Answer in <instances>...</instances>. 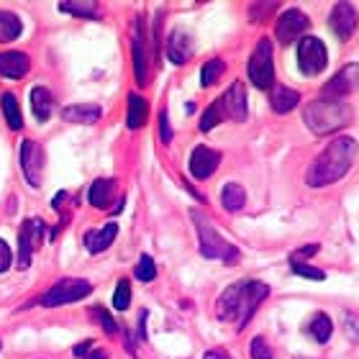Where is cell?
<instances>
[{"label":"cell","mask_w":359,"mask_h":359,"mask_svg":"<svg viewBox=\"0 0 359 359\" xmlns=\"http://www.w3.org/2000/svg\"><path fill=\"white\" fill-rule=\"evenodd\" d=\"M224 105H221V100H216V103H210L208 108H205V113H203L201 118V131H210L213 126H218L221 121H224Z\"/></svg>","instance_id":"28"},{"label":"cell","mask_w":359,"mask_h":359,"mask_svg":"<svg viewBox=\"0 0 359 359\" xmlns=\"http://www.w3.org/2000/svg\"><path fill=\"white\" fill-rule=\"evenodd\" d=\"M11 264H13V252H11V247H8L6 241L0 239V275L6 269H11Z\"/></svg>","instance_id":"36"},{"label":"cell","mask_w":359,"mask_h":359,"mask_svg":"<svg viewBox=\"0 0 359 359\" xmlns=\"http://www.w3.org/2000/svg\"><path fill=\"white\" fill-rule=\"evenodd\" d=\"M218 165H221V154L208 149V147H195L190 154V175L195 180H208L216 172Z\"/></svg>","instance_id":"13"},{"label":"cell","mask_w":359,"mask_h":359,"mask_svg":"<svg viewBox=\"0 0 359 359\" xmlns=\"http://www.w3.org/2000/svg\"><path fill=\"white\" fill-rule=\"evenodd\" d=\"M269 295V285L247 280V283H233L229 285L216 303L218 321H233L236 329H244L255 311L264 303Z\"/></svg>","instance_id":"2"},{"label":"cell","mask_w":359,"mask_h":359,"mask_svg":"<svg viewBox=\"0 0 359 359\" xmlns=\"http://www.w3.org/2000/svg\"><path fill=\"white\" fill-rule=\"evenodd\" d=\"M31 111H34V118H36L39 123L49 121V116H52V111H54L52 90L44 88V85H34V88H31Z\"/></svg>","instance_id":"17"},{"label":"cell","mask_w":359,"mask_h":359,"mask_svg":"<svg viewBox=\"0 0 359 359\" xmlns=\"http://www.w3.org/2000/svg\"><path fill=\"white\" fill-rule=\"evenodd\" d=\"M90 349H93V341H83V344H77L75 349H72V354H75V357H85Z\"/></svg>","instance_id":"42"},{"label":"cell","mask_w":359,"mask_h":359,"mask_svg":"<svg viewBox=\"0 0 359 359\" xmlns=\"http://www.w3.org/2000/svg\"><path fill=\"white\" fill-rule=\"evenodd\" d=\"M344 323H346V331H349V339H352V341H359V321H357V316H346Z\"/></svg>","instance_id":"39"},{"label":"cell","mask_w":359,"mask_h":359,"mask_svg":"<svg viewBox=\"0 0 359 359\" xmlns=\"http://www.w3.org/2000/svg\"><path fill=\"white\" fill-rule=\"evenodd\" d=\"M269 8H275V3H264V6H252V18H267Z\"/></svg>","instance_id":"40"},{"label":"cell","mask_w":359,"mask_h":359,"mask_svg":"<svg viewBox=\"0 0 359 359\" xmlns=\"http://www.w3.org/2000/svg\"><path fill=\"white\" fill-rule=\"evenodd\" d=\"M329 65V54H326V46H323L321 39L316 36H303L298 46V67L300 72H306L308 77L323 72Z\"/></svg>","instance_id":"7"},{"label":"cell","mask_w":359,"mask_h":359,"mask_svg":"<svg viewBox=\"0 0 359 359\" xmlns=\"http://www.w3.org/2000/svg\"><path fill=\"white\" fill-rule=\"evenodd\" d=\"M249 80L259 90H269L275 85V65H272V41L259 39L255 54L249 60Z\"/></svg>","instance_id":"6"},{"label":"cell","mask_w":359,"mask_h":359,"mask_svg":"<svg viewBox=\"0 0 359 359\" xmlns=\"http://www.w3.org/2000/svg\"><path fill=\"white\" fill-rule=\"evenodd\" d=\"M306 331L318 341V344H326L331 339V334H334V323H331V318L326 313H316L313 318H311V323L306 326Z\"/></svg>","instance_id":"25"},{"label":"cell","mask_w":359,"mask_h":359,"mask_svg":"<svg viewBox=\"0 0 359 359\" xmlns=\"http://www.w3.org/2000/svg\"><path fill=\"white\" fill-rule=\"evenodd\" d=\"M159 134H162V142L165 144H170L172 142V128H170V118H167V111H162L159 113Z\"/></svg>","instance_id":"38"},{"label":"cell","mask_w":359,"mask_h":359,"mask_svg":"<svg viewBox=\"0 0 359 359\" xmlns=\"http://www.w3.org/2000/svg\"><path fill=\"white\" fill-rule=\"evenodd\" d=\"M113 198H116V180L100 177L90 185V193H88L90 205H95V208H108Z\"/></svg>","instance_id":"21"},{"label":"cell","mask_w":359,"mask_h":359,"mask_svg":"<svg viewBox=\"0 0 359 359\" xmlns=\"http://www.w3.org/2000/svg\"><path fill=\"white\" fill-rule=\"evenodd\" d=\"M311 29V21H308V15L298 8H287L283 15H280V21L275 26V34H277V41L280 44H292L295 39H303L306 36V31Z\"/></svg>","instance_id":"8"},{"label":"cell","mask_w":359,"mask_h":359,"mask_svg":"<svg viewBox=\"0 0 359 359\" xmlns=\"http://www.w3.org/2000/svg\"><path fill=\"white\" fill-rule=\"evenodd\" d=\"M144 323H147V311H142V321H139V339L147 341V331H144Z\"/></svg>","instance_id":"44"},{"label":"cell","mask_w":359,"mask_h":359,"mask_svg":"<svg viewBox=\"0 0 359 359\" xmlns=\"http://www.w3.org/2000/svg\"><path fill=\"white\" fill-rule=\"evenodd\" d=\"M147 113H149V105H147V100H144L142 95H131L128 97V116H126V123L128 128H142L144 123H147Z\"/></svg>","instance_id":"23"},{"label":"cell","mask_w":359,"mask_h":359,"mask_svg":"<svg viewBox=\"0 0 359 359\" xmlns=\"http://www.w3.org/2000/svg\"><path fill=\"white\" fill-rule=\"evenodd\" d=\"M252 359H275V354H272V349H269V344L262 337L252 339Z\"/></svg>","instance_id":"35"},{"label":"cell","mask_w":359,"mask_h":359,"mask_svg":"<svg viewBox=\"0 0 359 359\" xmlns=\"http://www.w3.org/2000/svg\"><path fill=\"white\" fill-rule=\"evenodd\" d=\"M329 26L339 39H352V34L357 31V11L352 3H337L334 11L329 15Z\"/></svg>","instance_id":"12"},{"label":"cell","mask_w":359,"mask_h":359,"mask_svg":"<svg viewBox=\"0 0 359 359\" xmlns=\"http://www.w3.org/2000/svg\"><path fill=\"white\" fill-rule=\"evenodd\" d=\"M83 359H108V352H105V349H90Z\"/></svg>","instance_id":"43"},{"label":"cell","mask_w":359,"mask_h":359,"mask_svg":"<svg viewBox=\"0 0 359 359\" xmlns=\"http://www.w3.org/2000/svg\"><path fill=\"white\" fill-rule=\"evenodd\" d=\"M269 103H272V108H275L277 113H287L300 103V95L292 88H283V85H280V88H272Z\"/></svg>","instance_id":"22"},{"label":"cell","mask_w":359,"mask_h":359,"mask_svg":"<svg viewBox=\"0 0 359 359\" xmlns=\"http://www.w3.org/2000/svg\"><path fill=\"white\" fill-rule=\"evenodd\" d=\"M221 203H224L226 210L236 213V210H241L244 203H247V190L241 185H236V182H229V185H224V190H221Z\"/></svg>","instance_id":"24"},{"label":"cell","mask_w":359,"mask_h":359,"mask_svg":"<svg viewBox=\"0 0 359 359\" xmlns=\"http://www.w3.org/2000/svg\"><path fill=\"white\" fill-rule=\"evenodd\" d=\"M221 105H224V113L229 118L247 121V88H244V83H233L226 90Z\"/></svg>","instance_id":"14"},{"label":"cell","mask_w":359,"mask_h":359,"mask_svg":"<svg viewBox=\"0 0 359 359\" xmlns=\"http://www.w3.org/2000/svg\"><path fill=\"white\" fill-rule=\"evenodd\" d=\"M313 255H318V244H308V247L298 249V252H292L290 262H306L308 257H313Z\"/></svg>","instance_id":"37"},{"label":"cell","mask_w":359,"mask_h":359,"mask_svg":"<svg viewBox=\"0 0 359 359\" xmlns=\"http://www.w3.org/2000/svg\"><path fill=\"white\" fill-rule=\"evenodd\" d=\"M134 75L136 83L147 88L149 85V62H147V41H144V31L139 29L134 36Z\"/></svg>","instance_id":"20"},{"label":"cell","mask_w":359,"mask_h":359,"mask_svg":"<svg viewBox=\"0 0 359 359\" xmlns=\"http://www.w3.org/2000/svg\"><path fill=\"white\" fill-rule=\"evenodd\" d=\"M224 69H226V65L221 60L205 62V67H203V72H201V85H203V88H210V85L216 83L218 77L224 75Z\"/></svg>","instance_id":"30"},{"label":"cell","mask_w":359,"mask_h":359,"mask_svg":"<svg viewBox=\"0 0 359 359\" xmlns=\"http://www.w3.org/2000/svg\"><path fill=\"white\" fill-rule=\"evenodd\" d=\"M21 18L11 11H0V44H8L21 36Z\"/></svg>","instance_id":"26"},{"label":"cell","mask_w":359,"mask_h":359,"mask_svg":"<svg viewBox=\"0 0 359 359\" xmlns=\"http://www.w3.org/2000/svg\"><path fill=\"white\" fill-rule=\"evenodd\" d=\"M100 116H103V108H100V105H95V103L67 105V108L62 111V118L67 121V123H85V126L95 123V121H100Z\"/></svg>","instance_id":"18"},{"label":"cell","mask_w":359,"mask_h":359,"mask_svg":"<svg viewBox=\"0 0 359 359\" xmlns=\"http://www.w3.org/2000/svg\"><path fill=\"white\" fill-rule=\"evenodd\" d=\"M203 359H231V354L226 352V349H208Z\"/></svg>","instance_id":"41"},{"label":"cell","mask_w":359,"mask_h":359,"mask_svg":"<svg viewBox=\"0 0 359 359\" xmlns=\"http://www.w3.org/2000/svg\"><path fill=\"white\" fill-rule=\"evenodd\" d=\"M167 57H170V62H175V65H185V62H190V57H193V39H190L187 31L175 29L172 34H170V41H167Z\"/></svg>","instance_id":"15"},{"label":"cell","mask_w":359,"mask_h":359,"mask_svg":"<svg viewBox=\"0 0 359 359\" xmlns=\"http://www.w3.org/2000/svg\"><path fill=\"white\" fill-rule=\"evenodd\" d=\"M0 103H3V113H6L8 128H11V131H21V128H23V116H21V105H18L15 95L6 93Z\"/></svg>","instance_id":"27"},{"label":"cell","mask_w":359,"mask_h":359,"mask_svg":"<svg viewBox=\"0 0 359 359\" xmlns=\"http://www.w3.org/2000/svg\"><path fill=\"white\" fill-rule=\"evenodd\" d=\"M90 313L95 316V321H100V326H103L105 329V334H116V331H118V323L113 321L111 318V313H108V311H105V308H93V311H90Z\"/></svg>","instance_id":"34"},{"label":"cell","mask_w":359,"mask_h":359,"mask_svg":"<svg viewBox=\"0 0 359 359\" xmlns=\"http://www.w3.org/2000/svg\"><path fill=\"white\" fill-rule=\"evenodd\" d=\"M292 272L300 277H308V280H316V283L326 280V272H323V269L311 267V264H306V262H292Z\"/></svg>","instance_id":"33"},{"label":"cell","mask_w":359,"mask_h":359,"mask_svg":"<svg viewBox=\"0 0 359 359\" xmlns=\"http://www.w3.org/2000/svg\"><path fill=\"white\" fill-rule=\"evenodd\" d=\"M41 233H44V224L39 218H29L21 224V233H18V267L21 269L31 264V257L41 244Z\"/></svg>","instance_id":"9"},{"label":"cell","mask_w":359,"mask_h":359,"mask_svg":"<svg viewBox=\"0 0 359 359\" xmlns=\"http://www.w3.org/2000/svg\"><path fill=\"white\" fill-rule=\"evenodd\" d=\"M31 62L23 52H3L0 54V75L8 80H21L29 72Z\"/></svg>","instance_id":"16"},{"label":"cell","mask_w":359,"mask_h":359,"mask_svg":"<svg viewBox=\"0 0 359 359\" xmlns=\"http://www.w3.org/2000/svg\"><path fill=\"white\" fill-rule=\"evenodd\" d=\"M359 88V62H352L346 65L341 72L331 77L326 88H323V100H341L344 95L354 93Z\"/></svg>","instance_id":"10"},{"label":"cell","mask_w":359,"mask_h":359,"mask_svg":"<svg viewBox=\"0 0 359 359\" xmlns=\"http://www.w3.org/2000/svg\"><path fill=\"white\" fill-rule=\"evenodd\" d=\"M93 292V285L88 280H80V277H62L60 283L49 287V290L41 295V306L44 308H57V306H67V303H77V300L88 298Z\"/></svg>","instance_id":"5"},{"label":"cell","mask_w":359,"mask_h":359,"mask_svg":"<svg viewBox=\"0 0 359 359\" xmlns=\"http://www.w3.org/2000/svg\"><path fill=\"white\" fill-rule=\"evenodd\" d=\"M128 306H131V285H128V280H121L116 285V292H113V308L116 311H126Z\"/></svg>","instance_id":"31"},{"label":"cell","mask_w":359,"mask_h":359,"mask_svg":"<svg viewBox=\"0 0 359 359\" xmlns=\"http://www.w3.org/2000/svg\"><path fill=\"white\" fill-rule=\"evenodd\" d=\"M359 154V147L352 136H339L316 157V162L308 167L306 182L311 187H326L334 185L352 170L354 159Z\"/></svg>","instance_id":"1"},{"label":"cell","mask_w":359,"mask_h":359,"mask_svg":"<svg viewBox=\"0 0 359 359\" xmlns=\"http://www.w3.org/2000/svg\"><path fill=\"white\" fill-rule=\"evenodd\" d=\"M21 167H23V175H26V182L31 187H39L41 185V172H44V149L39 147L36 142H26L21 144Z\"/></svg>","instance_id":"11"},{"label":"cell","mask_w":359,"mask_h":359,"mask_svg":"<svg viewBox=\"0 0 359 359\" xmlns=\"http://www.w3.org/2000/svg\"><path fill=\"white\" fill-rule=\"evenodd\" d=\"M303 121L316 136L334 134L352 123V108L341 100H313L303 108Z\"/></svg>","instance_id":"3"},{"label":"cell","mask_w":359,"mask_h":359,"mask_svg":"<svg viewBox=\"0 0 359 359\" xmlns=\"http://www.w3.org/2000/svg\"><path fill=\"white\" fill-rule=\"evenodd\" d=\"M136 277L142 280V283H151L154 277H157V267H154V259L149 255H142L139 264H136Z\"/></svg>","instance_id":"32"},{"label":"cell","mask_w":359,"mask_h":359,"mask_svg":"<svg viewBox=\"0 0 359 359\" xmlns=\"http://www.w3.org/2000/svg\"><path fill=\"white\" fill-rule=\"evenodd\" d=\"M116 236H118V224H105L100 231L93 229V231L85 233V247H88L90 255H100L116 241Z\"/></svg>","instance_id":"19"},{"label":"cell","mask_w":359,"mask_h":359,"mask_svg":"<svg viewBox=\"0 0 359 359\" xmlns=\"http://www.w3.org/2000/svg\"><path fill=\"white\" fill-rule=\"evenodd\" d=\"M60 8L65 13L85 15V18H95L97 15V3H72V0H62Z\"/></svg>","instance_id":"29"},{"label":"cell","mask_w":359,"mask_h":359,"mask_svg":"<svg viewBox=\"0 0 359 359\" xmlns=\"http://www.w3.org/2000/svg\"><path fill=\"white\" fill-rule=\"evenodd\" d=\"M193 224L195 231H198V247H201V255L208 257V259H226V262H236L239 257V249L229 244V241L221 236V233L213 229L208 218L203 216L201 210H193Z\"/></svg>","instance_id":"4"}]
</instances>
